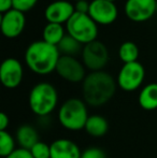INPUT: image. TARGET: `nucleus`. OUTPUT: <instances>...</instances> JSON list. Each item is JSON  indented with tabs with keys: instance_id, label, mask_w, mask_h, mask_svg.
<instances>
[{
	"instance_id": "16",
	"label": "nucleus",
	"mask_w": 157,
	"mask_h": 158,
	"mask_svg": "<svg viewBox=\"0 0 157 158\" xmlns=\"http://www.w3.org/2000/svg\"><path fill=\"white\" fill-rule=\"evenodd\" d=\"M139 104L143 110L153 111L157 109V83H150L141 89Z\"/></svg>"
},
{
	"instance_id": "1",
	"label": "nucleus",
	"mask_w": 157,
	"mask_h": 158,
	"mask_svg": "<svg viewBox=\"0 0 157 158\" xmlns=\"http://www.w3.org/2000/svg\"><path fill=\"white\" fill-rule=\"evenodd\" d=\"M115 80L105 71H94L86 75L82 84L83 100L86 104L98 108L112 99L116 90Z\"/></svg>"
},
{
	"instance_id": "19",
	"label": "nucleus",
	"mask_w": 157,
	"mask_h": 158,
	"mask_svg": "<svg viewBox=\"0 0 157 158\" xmlns=\"http://www.w3.org/2000/svg\"><path fill=\"white\" fill-rule=\"evenodd\" d=\"M57 48H58L59 53H61L63 55L72 57L81 52V50H83L82 48V43H80L78 40L74 39L70 35H65L63 38V40L57 45Z\"/></svg>"
},
{
	"instance_id": "31",
	"label": "nucleus",
	"mask_w": 157,
	"mask_h": 158,
	"mask_svg": "<svg viewBox=\"0 0 157 158\" xmlns=\"http://www.w3.org/2000/svg\"><path fill=\"white\" fill-rule=\"evenodd\" d=\"M76 1H79V0H76Z\"/></svg>"
},
{
	"instance_id": "3",
	"label": "nucleus",
	"mask_w": 157,
	"mask_h": 158,
	"mask_svg": "<svg viewBox=\"0 0 157 158\" xmlns=\"http://www.w3.org/2000/svg\"><path fill=\"white\" fill-rule=\"evenodd\" d=\"M29 108L34 114L45 117L55 110L58 102V94L52 84L42 82L32 87L29 94Z\"/></svg>"
},
{
	"instance_id": "30",
	"label": "nucleus",
	"mask_w": 157,
	"mask_h": 158,
	"mask_svg": "<svg viewBox=\"0 0 157 158\" xmlns=\"http://www.w3.org/2000/svg\"><path fill=\"white\" fill-rule=\"evenodd\" d=\"M156 11H157V3H156Z\"/></svg>"
},
{
	"instance_id": "12",
	"label": "nucleus",
	"mask_w": 157,
	"mask_h": 158,
	"mask_svg": "<svg viewBox=\"0 0 157 158\" xmlns=\"http://www.w3.org/2000/svg\"><path fill=\"white\" fill-rule=\"evenodd\" d=\"M0 80L4 87L16 88L23 80V67L15 58H6L0 67Z\"/></svg>"
},
{
	"instance_id": "27",
	"label": "nucleus",
	"mask_w": 157,
	"mask_h": 158,
	"mask_svg": "<svg viewBox=\"0 0 157 158\" xmlns=\"http://www.w3.org/2000/svg\"><path fill=\"white\" fill-rule=\"evenodd\" d=\"M13 9V0H0V12L2 14Z\"/></svg>"
},
{
	"instance_id": "13",
	"label": "nucleus",
	"mask_w": 157,
	"mask_h": 158,
	"mask_svg": "<svg viewBox=\"0 0 157 158\" xmlns=\"http://www.w3.org/2000/svg\"><path fill=\"white\" fill-rule=\"evenodd\" d=\"M74 12H76L74 6L70 2L59 0V1H55L48 4V8L45 9L44 15L48 23L61 25L63 23L67 24V22L74 14Z\"/></svg>"
},
{
	"instance_id": "17",
	"label": "nucleus",
	"mask_w": 157,
	"mask_h": 158,
	"mask_svg": "<svg viewBox=\"0 0 157 158\" xmlns=\"http://www.w3.org/2000/svg\"><path fill=\"white\" fill-rule=\"evenodd\" d=\"M85 131L89 135L95 138H99L105 135L109 130L108 121L100 115H90L88 117L86 125L84 127Z\"/></svg>"
},
{
	"instance_id": "25",
	"label": "nucleus",
	"mask_w": 157,
	"mask_h": 158,
	"mask_svg": "<svg viewBox=\"0 0 157 158\" xmlns=\"http://www.w3.org/2000/svg\"><path fill=\"white\" fill-rule=\"evenodd\" d=\"M6 158H34L30 153L29 150H25V148H16L12 154H10Z\"/></svg>"
},
{
	"instance_id": "29",
	"label": "nucleus",
	"mask_w": 157,
	"mask_h": 158,
	"mask_svg": "<svg viewBox=\"0 0 157 158\" xmlns=\"http://www.w3.org/2000/svg\"><path fill=\"white\" fill-rule=\"evenodd\" d=\"M108 1H111V2H114L115 0H108Z\"/></svg>"
},
{
	"instance_id": "14",
	"label": "nucleus",
	"mask_w": 157,
	"mask_h": 158,
	"mask_svg": "<svg viewBox=\"0 0 157 158\" xmlns=\"http://www.w3.org/2000/svg\"><path fill=\"white\" fill-rule=\"evenodd\" d=\"M51 145V158H81L78 144L69 139H57Z\"/></svg>"
},
{
	"instance_id": "23",
	"label": "nucleus",
	"mask_w": 157,
	"mask_h": 158,
	"mask_svg": "<svg viewBox=\"0 0 157 158\" xmlns=\"http://www.w3.org/2000/svg\"><path fill=\"white\" fill-rule=\"evenodd\" d=\"M37 2L38 0H13V9L24 13L26 11L31 10Z\"/></svg>"
},
{
	"instance_id": "7",
	"label": "nucleus",
	"mask_w": 157,
	"mask_h": 158,
	"mask_svg": "<svg viewBox=\"0 0 157 158\" xmlns=\"http://www.w3.org/2000/svg\"><path fill=\"white\" fill-rule=\"evenodd\" d=\"M145 71L138 61L125 64L118 75V85L125 92H134L143 83Z\"/></svg>"
},
{
	"instance_id": "28",
	"label": "nucleus",
	"mask_w": 157,
	"mask_h": 158,
	"mask_svg": "<svg viewBox=\"0 0 157 158\" xmlns=\"http://www.w3.org/2000/svg\"><path fill=\"white\" fill-rule=\"evenodd\" d=\"M10 125V118L6 113L0 114V131H6V128Z\"/></svg>"
},
{
	"instance_id": "26",
	"label": "nucleus",
	"mask_w": 157,
	"mask_h": 158,
	"mask_svg": "<svg viewBox=\"0 0 157 158\" xmlns=\"http://www.w3.org/2000/svg\"><path fill=\"white\" fill-rule=\"evenodd\" d=\"M89 6H90V3H88L86 0H79V1H76L74 10L78 13L88 14V12H89Z\"/></svg>"
},
{
	"instance_id": "22",
	"label": "nucleus",
	"mask_w": 157,
	"mask_h": 158,
	"mask_svg": "<svg viewBox=\"0 0 157 158\" xmlns=\"http://www.w3.org/2000/svg\"><path fill=\"white\" fill-rule=\"evenodd\" d=\"M34 158H51V145L39 141L29 150Z\"/></svg>"
},
{
	"instance_id": "6",
	"label": "nucleus",
	"mask_w": 157,
	"mask_h": 158,
	"mask_svg": "<svg viewBox=\"0 0 157 158\" xmlns=\"http://www.w3.org/2000/svg\"><path fill=\"white\" fill-rule=\"evenodd\" d=\"M82 59L84 66L94 71H102L109 60L108 48L102 42L95 41L85 44L82 50Z\"/></svg>"
},
{
	"instance_id": "15",
	"label": "nucleus",
	"mask_w": 157,
	"mask_h": 158,
	"mask_svg": "<svg viewBox=\"0 0 157 158\" xmlns=\"http://www.w3.org/2000/svg\"><path fill=\"white\" fill-rule=\"evenodd\" d=\"M15 140L19 143V148L25 150H31L32 146L40 141L37 129L28 124L19 127L15 133Z\"/></svg>"
},
{
	"instance_id": "20",
	"label": "nucleus",
	"mask_w": 157,
	"mask_h": 158,
	"mask_svg": "<svg viewBox=\"0 0 157 158\" xmlns=\"http://www.w3.org/2000/svg\"><path fill=\"white\" fill-rule=\"evenodd\" d=\"M118 54H119V58L125 64L134 63L138 59L139 48L134 42L127 41V42H124L121 45Z\"/></svg>"
},
{
	"instance_id": "5",
	"label": "nucleus",
	"mask_w": 157,
	"mask_h": 158,
	"mask_svg": "<svg viewBox=\"0 0 157 158\" xmlns=\"http://www.w3.org/2000/svg\"><path fill=\"white\" fill-rule=\"evenodd\" d=\"M67 30L71 37L82 44H87L95 41L98 35L96 22L88 14H82L78 12H74V14L67 22Z\"/></svg>"
},
{
	"instance_id": "18",
	"label": "nucleus",
	"mask_w": 157,
	"mask_h": 158,
	"mask_svg": "<svg viewBox=\"0 0 157 158\" xmlns=\"http://www.w3.org/2000/svg\"><path fill=\"white\" fill-rule=\"evenodd\" d=\"M65 37L64 28L60 24L48 23L43 29V41L57 46Z\"/></svg>"
},
{
	"instance_id": "21",
	"label": "nucleus",
	"mask_w": 157,
	"mask_h": 158,
	"mask_svg": "<svg viewBox=\"0 0 157 158\" xmlns=\"http://www.w3.org/2000/svg\"><path fill=\"white\" fill-rule=\"evenodd\" d=\"M16 140L8 132V131H0V156L6 158L12 154L15 148Z\"/></svg>"
},
{
	"instance_id": "4",
	"label": "nucleus",
	"mask_w": 157,
	"mask_h": 158,
	"mask_svg": "<svg viewBox=\"0 0 157 158\" xmlns=\"http://www.w3.org/2000/svg\"><path fill=\"white\" fill-rule=\"evenodd\" d=\"M88 117V111L84 100L70 98L60 106L58 111V121L64 128L71 131L84 129Z\"/></svg>"
},
{
	"instance_id": "10",
	"label": "nucleus",
	"mask_w": 157,
	"mask_h": 158,
	"mask_svg": "<svg viewBox=\"0 0 157 158\" xmlns=\"http://www.w3.org/2000/svg\"><path fill=\"white\" fill-rule=\"evenodd\" d=\"M88 15L96 23L109 25L118 17V9L114 2L108 0H94L90 2Z\"/></svg>"
},
{
	"instance_id": "24",
	"label": "nucleus",
	"mask_w": 157,
	"mask_h": 158,
	"mask_svg": "<svg viewBox=\"0 0 157 158\" xmlns=\"http://www.w3.org/2000/svg\"><path fill=\"white\" fill-rule=\"evenodd\" d=\"M81 158H107V154L100 148L93 146V148H88L87 150L84 151L82 153Z\"/></svg>"
},
{
	"instance_id": "8",
	"label": "nucleus",
	"mask_w": 157,
	"mask_h": 158,
	"mask_svg": "<svg viewBox=\"0 0 157 158\" xmlns=\"http://www.w3.org/2000/svg\"><path fill=\"white\" fill-rule=\"evenodd\" d=\"M55 71L64 80L71 83L83 82L86 77L85 66L72 56L61 55L57 63Z\"/></svg>"
},
{
	"instance_id": "9",
	"label": "nucleus",
	"mask_w": 157,
	"mask_h": 158,
	"mask_svg": "<svg viewBox=\"0 0 157 158\" xmlns=\"http://www.w3.org/2000/svg\"><path fill=\"white\" fill-rule=\"evenodd\" d=\"M157 0H127L125 13L134 22H145L156 12Z\"/></svg>"
},
{
	"instance_id": "2",
	"label": "nucleus",
	"mask_w": 157,
	"mask_h": 158,
	"mask_svg": "<svg viewBox=\"0 0 157 158\" xmlns=\"http://www.w3.org/2000/svg\"><path fill=\"white\" fill-rule=\"evenodd\" d=\"M60 58L57 46L45 41H36L31 43L25 53V60L32 72L45 75L55 71Z\"/></svg>"
},
{
	"instance_id": "11",
	"label": "nucleus",
	"mask_w": 157,
	"mask_h": 158,
	"mask_svg": "<svg viewBox=\"0 0 157 158\" xmlns=\"http://www.w3.org/2000/svg\"><path fill=\"white\" fill-rule=\"evenodd\" d=\"M26 19L23 12L19 10L8 11L1 16V31L9 39L16 38L23 32L25 28Z\"/></svg>"
}]
</instances>
